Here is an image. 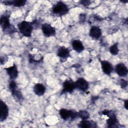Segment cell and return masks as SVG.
Segmentation results:
<instances>
[{"label": "cell", "mask_w": 128, "mask_h": 128, "mask_svg": "<svg viewBox=\"0 0 128 128\" xmlns=\"http://www.w3.org/2000/svg\"><path fill=\"white\" fill-rule=\"evenodd\" d=\"M33 23L32 22L23 20L19 22L18 25V28L23 36L29 38L32 36V32L34 30Z\"/></svg>", "instance_id": "6da1fadb"}, {"label": "cell", "mask_w": 128, "mask_h": 128, "mask_svg": "<svg viewBox=\"0 0 128 128\" xmlns=\"http://www.w3.org/2000/svg\"><path fill=\"white\" fill-rule=\"evenodd\" d=\"M68 12L69 8L68 5L62 1L57 2L52 8V13L59 16L66 15Z\"/></svg>", "instance_id": "7a4b0ae2"}, {"label": "cell", "mask_w": 128, "mask_h": 128, "mask_svg": "<svg viewBox=\"0 0 128 128\" xmlns=\"http://www.w3.org/2000/svg\"><path fill=\"white\" fill-rule=\"evenodd\" d=\"M104 115H106L109 118L106 120V124L108 127L113 128L116 127L118 124V120L116 118V116L114 112L112 110H105L102 112Z\"/></svg>", "instance_id": "3957f363"}, {"label": "cell", "mask_w": 128, "mask_h": 128, "mask_svg": "<svg viewBox=\"0 0 128 128\" xmlns=\"http://www.w3.org/2000/svg\"><path fill=\"white\" fill-rule=\"evenodd\" d=\"M9 89L14 98L16 101L22 100L24 98L20 91L18 88L16 83L14 80H11L9 84Z\"/></svg>", "instance_id": "277c9868"}, {"label": "cell", "mask_w": 128, "mask_h": 128, "mask_svg": "<svg viewBox=\"0 0 128 128\" xmlns=\"http://www.w3.org/2000/svg\"><path fill=\"white\" fill-rule=\"evenodd\" d=\"M59 114L61 118L64 120L70 118L71 120H74L78 118V112L72 110L62 108L59 111Z\"/></svg>", "instance_id": "5b68a950"}, {"label": "cell", "mask_w": 128, "mask_h": 128, "mask_svg": "<svg viewBox=\"0 0 128 128\" xmlns=\"http://www.w3.org/2000/svg\"><path fill=\"white\" fill-rule=\"evenodd\" d=\"M10 14L8 12L4 13L0 18V24L2 29L4 32H8V30H12V26L10 21Z\"/></svg>", "instance_id": "8992f818"}, {"label": "cell", "mask_w": 128, "mask_h": 128, "mask_svg": "<svg viewBox=\"0 0 128 128\" xmlns=\"http://www.w3.org/2000/svg\"><path fill=\"white\" fill-rule=\"evenodd\" d=\"M75 89H76L75 82H74L72 79L66 80L62 83V89L61 92V94L72 92Z\"/></svg>", "instance_id": "52a82bcc"}, {"label": "cell", "mask_w": 128, "mask_h": 128, "mask_svg": "<svg viewBox=\"0 0 128 128\" xmlns=\"http://www.w3.org/2000/svg\"><path fill=\"white\" fill-rule=\"evenodd\" d=\"M42 30L44 35L47 37L54 36L56 34V28L48 23H44L42 25Z\"/></svg>", "instance_id": "ba28073f"}, {"label": "cell", "mask_w": 128, "mask_h": 128, "mask_svg": "<svg viewBox=\"0 0 128 128\" xmlns=\"http://www.w3.org/2000/svg\"><path fill=\"white\" fill-rule=\"evenodd\" d=\"M76 88V89L82 92H86L89 88L88 82L83 78H78L75 82Z\"/></svg>", "instance_id": "9c48e42d"}, {"label": "cell", "mask_w": 128, "mask_h": 128, "mask_svg": "<svg viewBox=\"0 0 128 128\" xmlns=\"http://www.w3.org/2000/svg\"><path fill=\"white\" fill-rule=\"evenodd\" d=\"M114 70L116 74L120 77H126L128 75V70L124 63L120 62L118 64L115 66Z\"/></svg>", "instance_id": "30bf717a"}, {"label": "cell", "mask_w": 128, "mask_h": 128, "mask_svg": "<svg viewBox=\"0 0 128 128\" xmlns=\"http://www.w3.org/2000/svg\"><path fill=\"white\" fill-rule=\"evenodd\" d=\"M8 107L7 104L3 102L0 100V122H2L5 120L8 116Z\"/></svg>", "instance_id": "8fae6325"}, {"label": "cell", "mask_w": 128, "mask_h": 128, "mask_svg": "<svg viewBox=\"0 0 128 128\" xmlns=\"http://www.w3.org/2000/svg\"><path fill=\"white\" fill-rule=\"evenodd\" d=\"M4 70L6 71L11 80H14L18 78V71L15 64H14L13 65L4 68Z\"/></svg>", "instance_id": "7c38bea8"}, {"label": "cell", "mask_w": 128, "mask_h": 128, "mask_svg": "<svg viewBox=\"0 0 128 128\" xmlns=\"http://www.w3.org/2000/svg\"><path fill=\"white\" fill-rule=\"evenodd\" d=\"M99 60L100 62L102 69L103 72L106 75L110 76L114 70L112 64L110 62L107 60H101L100 59H99Z\"/></svg>", "instance_id": "4fadbf2b"}, {"label": "cell", "mask_w": 128, "mask_h": 128, "mask_svg": "<svg viewBox=\"0 0 128 128\" xmlns=\"http://www.w3.org/2000/svg\"><path fill=\"white\" fill-rule=\"evenodd\" d=\"M57 56L60 59L66 60L70 56V50L65 46H60L58 50Z\"/></svg>", "instance_id": "5bb4252c"}, {"label": "cell", "mask_w": 128, "mask_h": 128, "mask_svg": "<svg viewBox=\"0 0 128 128\" xmlns=\"http://www.w3.org/2000/svg\"><path fill=\"white\" fill-rule=\"evenodd\" d=\"M102 30L98 26H92L89 32V36L92 38L98 39L102 36Z\"/></svg>", "instance_id": "9a60e30c"}, {"label": "cell", "mask_w": 128, "mask_h": 128, "mask_svg": "<svg viewBox=\"0 0 128 128\" xmlns=\"http://www.w3.org/2000/svg\"><path fill=\"white\" fill-rule=\"evenodd\" d=\"M33 90L36 95L42 96L44 94L46 90V88L42 83H36L34 85Z\"/></svg>", "instance_id": "2e32d148"}, {"label": "cell", "mask_w": 128, "mask_h": 128, "mask_svg": "<svg viewBox=\"0 0 128 128\" xmlns=\"http://www.w3.org/2000/svg\"><path fill=\"white\" fill-rule=\"evenodd\" d=\"M2 2L5 5L12 6L15 7H21L24 6L26 2V0H4Z\"/></svg>", "instance_id": "e0dca14e"}, {"label": "cell", "mask_w": 128, "mask_h": 128, "mask_svg": "<svg viewBox=\"0 0 128 128\" xmlns=\"http://www.w3.org/2000/svg\"><path fill=\"white\" fill-rule=\"evenodd\" d=\"M78 126L82 128H96L97 125L96 122L93 120H82L78 124Z\"/></svg>", "instance_id": "ac0fdd59"}, {"label": "cell", "mask_w": 128, "mask_h": 128, "mask_svg": "<svg viewBox=\"0 0 128 128\" xmlns=\"http://www.w3.org/2000/svg\"><path fill=\"white\" fill-rule=\"evenodd\" d=\"M73 50L76 52L80 53L84 50V48L82 42L79 40H74L72 42Z\"/></svg>", "instance_id": "d6986e66"}, {"label": "cell", "mask_w": 128, "mask_h": 128, "mask_svg": "<svg viewBox=\"0 0 128 128\" xmlns=\"http://www.w3.org/2000/svg\"><path fill=\"white\" fill-rule=\"evenodd\" d=\"M110 53L113 56H116L118 54L119 49L118 48V43L116 42L111 46L109 48Z\"/></svg>", "instance_id": "ffe728a7"}, {"label": "cell", "mask_w": 128, "mask_h": 128, "mask_svg": "<svg viewBox=\"0 0 128 128\" xmlns=\"http://www.w3.org/2000/svg\"><path fill=\"white\" fill-rule=\"evenodd\" d=\"M78 118H80L82 120H88L90 117V114L86 110H80L78 112Z\"/></svg>", "instance_id": "44dd1931"}, {"label": "cell", "mask_w": 128, "mask_h": 128, "mask_svg": "<svg viewBox=\"0 0 128 128\" xmlns=\"http://www.w3.org/2000/svg\"><path fill=\"white\" fill-rule=\"evenodd\" d=\"M80 3L84 6H86L90 4V0H81L80 1Z\"/></svg>", "instance_id": "7402d4cb"}, {"label": "cell", "mask_w": 128, "mask_h": 128, "mask_svg": "<svg viewBox=\"0 0 128 128\" xmlns=\"http://www.w3.org/2000/svg\"><path fill=\"white\" fill-rule=\"evenodd\" d=\"M121 82H120V86L122 88H124L127 86V82L126 81L124 80H121Z\"/></svg>", "instance_id": "603a6c76"}, {"label": "cell", "mask_w": 128, "mask_h": 128, "mask_svg": "<svg viewBox=\"0 0 128 128\" xmlns=\"http://www.w3.org/2000/svg\"><path fill=\"white\" fill-rule=\"evenodd\" d=\"M128 100H126L124 102V107L126 110H128Z\"/></svg>", "instance_id": "cb8c5ba5"}, {"label": "cell", "mask_w": 128, "mask_h": 128, "mask_svg": "<svg viewBox=\"0 0 128 128\" xmlns=\"http://www.w3.org/2000/svg\"><path fill=\"white\" fill-rule=\"evenodd\" d=\"M121 2L124 3V4H126V3H127L128 2V0H120Z\"/></svg>", "instance_id": "d4e9b609"}]
</instances>
